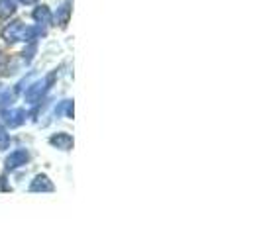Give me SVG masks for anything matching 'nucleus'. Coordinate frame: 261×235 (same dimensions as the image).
<instances>
[{"mask_svg": "<svg viewBox=\"0 0 261 235\" xmlns=\"http://www.w3.org/2000/svg\"><path fill=\"white\" fill-rule=\"evenodd\" d=\"M38 34L39 30H36V27H28L22 22H12L4 30V39L10 41V43H14V41H32V39H36Z\"/></svg>", "mask_w": 261, "mask_h": 235, "instance_id": "nucleus-1", "label": "nucleus"}, {"mask_svg": "<svg viewBox=\"0 0 261 235\" xmlns=\"http://www.w3.org/2000/svg\"><path fill=\"white\" fill-rule=\"evenodd\" d=\"M34 20H36L38 24H43V26H51V22H53L51 10H49L47 6H38V8L34 10Z\"/></svg>", "mask_w": 261, "mask_h": 235, "instance_id": "nucleus-2", "label": "nucleus"}, {"mask_svg": "<svg viewBox=\"0 0 261 235\" xmlns=\"http://www.w3.org/2000/svg\"><path fill=\"white\" fill-rule=\"evenodd\" d=\"M16 12V2L14 0H0V18H8Z\"/></svg>", "mask_w": 261, "mask_h": 235, "instance_id": "nucleus-3", "label": "nucleus"}, {"mask_svg": "<svg viewBox=\"0 0 261 235\" xmlns=\"http://www.w3.org/2000/svg\"><path fill=\"white\" fill-rule=\"evenodd\" d=\"M69 14H71V6H69V0H65V4L57 10V20H59L61 26H67V22H69Z\"/></svg>", "mask_w": 261, "mask_h": 235, "instance_id": "nucleus-4", "label": "nucleus"}, {"mask_svg": "<svg viewBox=\"0 0 261 235\" xmlns=\"http://www.w3.org/2000/svg\"><path fill=\"white\" fill-rule=\"evenodd\" d=\"M20 2H24V4H34L36 0H20Z\"/></svg>", "mask_w": 261, "mask_h": 235, "instance_id": "nucleus-5", "label": "nucleus"}]
</instances>
